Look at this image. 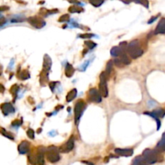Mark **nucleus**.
Returning a JSON list of instances; mask_svg holds the SVG:
<instances>
[{"instance_id":"47","label":"nucleus","mask_w":165,"mask_h":165,"mask_svg":"<svg viewBox=\"0 0 165 165\" xmlns=\"http://www.w3.org/2000/svg\"><path fill=\"white\" fill-rule=\"evenodd\" d=\"M40 132H41V128H40V129L37 130V133H38V134H40Z\"/></svg>"},{"instance_id":"18","label":"nucleus","mask_w":165,"mask_h":165,"mask_svg":"<svg viewBox=\"0 0 165 165\" xmlns=\"http://www.w3.org/2000/svg\"><path fill=\"white\" fill-rule=\"evenodd\" d=\"M119 59L123 63V65H130V63H131V59L130 58V56H128V55L126 53V51H122L120 54H119Z\"/></svg>"},{"instance_id":"26","label":"nucleus","mask_w":165,"mask_h":165,"mask_svg":"<svg viewBox=\"0 0 165 165\" xmlns=\"http://www.w3.org/2000/svg\"><path fill=\"white\" fill-rule=\"evenodd\" d=\"M0 134L3 135V136L7 137V138H8L9 139H11V140H15V138H14L13 135H12L11 133L7 132L4 128H3V127H0Z\"/></svg>"},{"instance_id":"12","label":"nucleus","mask_w":165,"mask_h":165,"mask_svg":"<svg viewBox=\"0 0 165 165\" xmlns=\"http://www.w3.org/2000/svg\"><path fill=\"white\" fill-rule=\"evenodd\" d=\"M133 149L129 148H115L114 149V153L117 154L119 156H125V157H129L133 155Z\"/></svg>"},{"instance_id":"19","label":"nucleus","mask_w":165,"mask_h":165,"mask_svg":"<svg viewBox=\"0 0 165 165\" xmlns=\"http://www.w3.org/2000/svg\"><path fill=\"white\" fill-rule=\"evenodd\" d=\"M75 73V69L73 68V66L71 64H67L65 66V74L67 77H72L73 76V74Z\"/></svg>"},{"instance_id":"35","label":"nucleus","mask_w":165,"mask_h":165,"mask_svg":"<svg viewBox=\"0 0 165 165\" xmlns=\"http://www.w3.org/2000/svg\"><path fill=\"white\" fill-rule=\"evenodd\" d=\"M23 123V121L21 119H15L13 122H11V126L14 127H19L20 125H22Z\"/></svg>"},{"instance_id":"21","label":"nucleus","mask_w":165,"mask_h":165,"mask_svg":"<svg viewBox=\"0 0 165 165\" xmlns=\"http://www.w3.org/2000/svg\"><path fill=\"white\" fill-rule=\"evenodd\" d=\"M19 86L17 84H14L11 87V89H10V93H11L12 96L14 97V102H15V99H16L17 94H18V92H19Z\"/></svg>"},{"instance_id":"37","label":"nucleus","mask_w":165,"mask_h":165,"mask_svg":"<svg viewBox=\"0 0 165 165\" xmlns=\"http://www.w3.org/2000/svg\"><path fill=\"white\" fill-rule=\"evenodd\" d=\"M58 83L57 81H50L49 83V87H50V89H51L52 92H54V89L56 88V85Z\"/></svg>"},{"instance_id":"44","label":"nucleus","mask_w":165,"mask_h":165,"mask_svg":"<svg viewBox=\"0 0 165 165\" xmlns=\"http://www.w3.org/2000/svg\"><path fill=\"white\" fill-rule=\"evenodd\" d=\"M122 2H123L124 3H126V4H129V3H130L131 2H133V0H121Z\"/></svg>"},{"instance_id":"41","label":"nucleus","mask_w":165,"mask_h":165,"mask_svg":"<svg viewBox=\"0 0 165 165\" xmlns=\"http://www.w3.org/2000/svg\"><path fill=\"white\" fill-rule=\"evenodd\" d=\"M69 2H70L71 3H74V4H76V5H80V4H81L80 2H78L77 0H69Z\"/></svg>"},{"instance_id":"31","label":"nucleus","mask_w":165,"mask_h":165,"mask_svg":"<svg viewBox=\"0 0 165 165\" xmlns=\"http://www.w3.org/2000/svg\"><path fill=\"white\" fill-rule=\"evenodd\" d=\"M133 2H136L137 3H139L141 5H143L144 7H145L146 8H148L149 7V3L147 0H133Z\"/></svg>"},{"instance_id":"2","label":"nucleus","mask_w":165,"mask_h":165,"mask_svg":"<svg viewBox=\"0 0 165 165\" xmlns=\"http://www.w3.org/2000/svg\"><path fill=\"white\" fill-rule=\"evenodd\" d=\"M45 156L49 162L52 163V164L58 162L60 159L59 148H57L54 145L48 147L46 148V152H45Z\"/></svg>"},{"instance_id":"5","label":"nucleus","mask_w":165,"mask_h":165,"mask_svg":"<svg viewBox=\"0 0 165 165\" xmlns=\"http://www.w3.org/2000/svg\"><path fill=\"white\" fill-rule=\"evenodd\" d=\"M107 78L108 77L106 75V72H102L100 74V82H99V92H100L102 97H108V88H107Z\"/></svg>"},{"instance_id":"29","label":"nucleus","mask_w":165,"mask_h":165,"mask_svg":"<svg viewBox=\"0 0 165 165\" xmlns=\"http://www.w3.org/2000/svg\"><path fill=\"white\" fill-rule=\"evenodd\" d=\"M69 15L68 14H65V15H63L61 16L60 17L59 19H58V22L60 23H65V22H69Z\"/></svg>"},{"instance_id":"3","label":"nucleus","mask_w":165,"mask_h":165,"mask_svg":"<svg viewBox=\"0 0 165 165\" xmlns=\"http://www.w3.org/2000/svg\"><path fill=\"white\" fill-rule=\"evenodd\" d=\"M142 155L144 157L146 164H152L158 162L160 159L159 152H155V150H152V149H145Z\"/></svg>"},{"instance_id":"20","label":"nucleus","mask_w":165,"mask_h":165,"mask_svg":"<svg viewBox=\"0 0 165 165\" xmlns=\"http://www.w3.org/2000/svg\"><path fill=\"white\" fill-rule=\"evenodd\" d=\"M77 89H71L70 91L67 94V96H66V101H67L68 102H72V101L77 97Z\"/></svg>"},{"instance_id":"40","label":"nucleus","mask_w":165,"mask_h":165,"mask_svg":"<svg viewBox=\"0 0 165 165\" xmlns=\"http://www.w3.org/2000/svg\"><path fill=\"white\" fill-rule=\"evenodd\" d=\"M157 18H158V17H157V16H154V17H152V19H150V20H149V21L147 22V24H152V23H153V22H154L155 20V19H157Z\"/></svg>"},{"instance_id":"13","label":"nucleus","mask_w":165,"mask_h":165,"mask_svg":"<svg viewBox=\"0 0 165 165\" xmlns=\"http://www.w3.org/2000/svg\"><path fill=\"white\" fill-rule=\"evenodd\" d=\"M144 114L152 117L155 119H160V118H163V117L165 116V110L163 109H157V110H155L152 112H144Z\"/></svg>"},{"instance_id":"9","label":"nucleus","mask_w":165,"mask_h":165,"mask_svg":"<svg viewBox=\"0 0 165 165\" xmlns=\"http://www.w3.org/2000/svg\"><path fill=\"white\" fill-rule=\"evenodd\" d=\"M46 152V147L41 145L36 148V164H44V155Z\"/></svg>"},{"instance_id":"39","label":"nucleus","mask_w":165,"mask_h":165,"mask_svg":"<svg viewBox=\"0 0 165 165\" xmlns=\"http://www.w3.org/2000/svg\"><path fill=\"white\" fill-rule=\"evenodd\" d=\"M10 7H7V6H1L0 7V11H8Z\"/></svg>"},{"instance_id":"30","label":"nucleus","mask_w":165,"mask_h":165,"mask_svg":"<svg viewBox=\"0 0 165 165\" xmlns=\"http://www.w3.org/2000/svg\"><path fill=\"white\" fill-rule=\"evenodd\" d=\"M89 1L94 7H100L104 2V0H89Z\"/></svg>"},{"instance_id":"43","label":"nucleus","mask_w":165,"mask_h":165,"mask_svg":"<svg viewBox=\"0 0 165 165\" xmlns=\"http://www.w3.org/2000/svg\"><path fill=\"white\" fill-rule=\"evenodd\" d=\"M27 100H28L29 103H31V104H34V103H35V102H34V100H33L32 97H27Z\"/></svg>"},{"instance_id":"23","label":"nucleus","mask_w":165,"mask_h":165,"mask_svg":"<svg viewBox=\"0 0 165 165\" xmlns=\"http://www.w3.org/2000/svg\"><path fill=\"white\" fill-rule=\"evenodd\" d=\"M157 149L160 152H165V132L163 134L162 138L157 144Z\"/></svg>"},{"instance_id":"45","label":"nucleus","mask_w":165,"mask_h":165,"mask_svg":"<svg viewBox=\"0 0 165 165\" xmlns=\"http://www.w3.org/2000/svg\"><path fill=\"white\" fill-rule=\"evenodd\" d=\"M2 73H3V66L0 65V76L2 75Z\"/></svg>"},{"instance_id":"4","label":"nucleus","mask_w":165,"mask_h":165,"mask_svg":"<svg viewBox=\"0 0 165 165\" xmlns=\"http://www.w3.org/2000/svg\"><path fill=\"white\" fill-rule=\"evenodd\" d=\"M86 109V103L83 100H78L75 104L74 107V119H75V123L76 125L79 124L80 119L83 114L85 110Z\"/></svg>"},{"instance_id":"33","label":"nucleus","mask_w":165,"mask_h":165,"mask_svg":"<svg viewBox=\"0 0 165 165\" xmlns=\"http://www.w3.org/2000/svg\"><path fill=\"white\" fill-rule=\"evenodd\" d=\"M85 45L88 47V49H93L94 47H96L97 44H96L94 42H93V41H87L85 42Z\"/></svg>"},{"instance_id":"17","label":"nucleus","mask_w":165,"mask_h":165,"mask_svg":"<svg viewBox=\"0 0 165 165\" xmlns=\"http://www.w3.org/2000/svg\"><path fill=\"white\" fill-rule=\"evenodd\" d=\"M30 73L29 71L27 69H24V70H20V69L19 68V70H18V73H17V77L19 79V80H22V81H24V80H27V79L30 78Z\"/></svg>"},{"instance_id":"32","label":"nucleus","mask_w":165,"mask_h":165,"mask_svg":"<svg viewBox=\"0 0 165 165\" xmlns=\"http://www.w3.org/2000/svg\"><path fill=\"white\" fill-rule=\"evenodd\" d=\"M79 38L81 39H89L92 38L94 36H95L94 34H92V33H85V34H81V35H78Z\"/></svg>"},{"instance_id":"7","label":"nucleus","mask_w":165,"mask_h":165,"mask_svg":"<svg viewBox=\"0 0 165 165\" xmlns=\"http://www.w3.org/2000/svg\"><path fill=\"white\" fill-rule=\"evenodd\" d=\"M102 97L100 92L97 89L91 88L89 90V93H88V99L91 102L100 103L102 102Z\"/></svg>"},{"instance_id":"11","label":"nucleus","mask_w":165,"mask_h":165,"mask_svg":"<svg viewBox=\"0 0 165 165\" xmlns=\"http://www.w3.org/2000/svg\"><path fill=\"white\" fill-rule=\"evenodd\" d=\"M30 147H31V144L28 141L24 140L19 144L18 146V151H19V154L24 155L27 154V152H29Z\"/></svg>"},{"instance_id":"8","label":"nucleus","mask_w":165,"mask_h":165,"mask_svg":"<svg viewBox=\"0 0 165 165\" xmlns=\"http://www.w3.org/2000/svg\"><path fill=\"white\" fill-rule=\"evenodd\" d=\"M73 147H74V137L72 136L65 144L60 147L59 152L61 153H69L73 150Z\"/></svg>"},{"instance_id":"27","label":"nucleus","mask_w":165,"mask_h":165,"mask_svg":"<svg viewBox=\"0 0 165 165\" xmlns=\"http://www.w3.org/2000/svg\"><path fill=\"white\" fill-rule=\"evenodd\" d=\"M113 65H114V62H113V60H109L107 64H106V73L107 77H109L110 75L111 72L113 70Z\"/></svg>"},{"instance_id":"10","label":"nucleus","mask_w":165,"mask_h":165,"mask_svg":"<svg viewBox=\"0 0 165 165\" xmlns=\"http://www.w3.org/2000/svg\"><path fill=\"white\" fill-rule=\"evenodd\" d=\"M0 109H1V110L3 112V114L6 115V116L8 115L9 114H13L15 111L14 106H12V104L10 102H4L3 104H1Z\"/></svg>"},{"instance_id":"38","label":"nucleus","mask_w":165,"mask_h":165,"mask_svg":"<svg viewBox=\"0 0 165 165\" xmlns=\"http://www.w3.org/2000/svg\"><path fill=\"white\" fill-rule=\"evenodd\" d=\"M59 12L58 9H53V10H48L47 11L46 15L45 16H48V15H54V14H57Z\"/></svg>"},{"instance_id":"22","label":"nucleus","mask_w":165,"mask_h":165,"mask_svg":"<svg viewBox=\"0 0 165 165\" xmlns=\"http://www.w3.org/2000/svg\"><path fill=\"white\" fill-rule=\"evenodd\" d=\"M122 51H124V49H121L120 47H118V46L113 47L110 50V54L111 56H113V57H119V54H120ZM125 51H126V50H125Z\"/></svg>"},{"instance_id":"36","label":"nucleus","mask_w":165,"mask_h":165,"mask_svg":"<svg viewBox=\"0 0 165 165\" xmlns=\"http://www.w3.org/2000/svg\"><path fill=\"white\" fill-rule=\"evenodd\" d=\"M27 137L31 139H34L35 138V131L32 130V129H28L27 130Z\"/></svg>"},{"instance_id":"14","label":"nucleus","mask_w":165,"mask_h":165,"mask_svg":"<svg viewBox=\"0 0 165 165\" xmlns=\"http://www.w3.org/2000/svg\"><path fill=\"white\" fill-rule=\"evenodd\" d=\"M49 81V72L42 69L40 73V84L41 86H46Z\"/></svg>"},{"instance_id":"34","label":"nucleus","mask_w":165,"mask_h":165,"mask_svg":"<svg viewBox=\"0 0 165 165\" xmlns=\"http://www.w3.org/2000/svg\"><path fill=\"white\" fill-rule=\"evenodd\" d=\"M113 62H114V65H116L117 67H119V68H122L124 65H123V63L120 60L119 58H115V59L113 60Z\"/></svg>"},{"instance_id":"24","label":"nucleus","mask_w":165,"mask_h":165,"mask_svg":"<svg viewBox=\"0 0 165 165\" xmlns=\"http://www.w3.org/2000/svg\"><path fill=\"white\" fill-rule=\"evenodd\" d=\"M69 11L70 13H81L84 11V9L82 7H80L77 5H73L71 6L70 7H69Z\"/></svg>"},{"instance_id":"28","label":"nucleus","mask_w":165,"mask_h":165,"mask_svg":"<svg viewBox=\"0 0 165 165\" xmlns=\"http://www.w3.org/2000/svg\"><path fill=\"white\" fill-rule=\"evenodd\" d=\"M28 163L31 164H36V152L35 153H30L27 156Z\"/></svg>"},{"instance_id":"1","label":"nucleus","mask_w":165,"mask_h":165,"mask_svg":"<svg viewBox=\"0 0 165 165\" xmlns=\"http://www.w3.org/2000/svg\"><path fill=\"white\" fill-rule=\"evenodd\" d=\"M126 51L132 59H137L144 54V50L141 49L140 43L138 40H135L127 44Z\"/></svg>"},{"instance_id":"16","label":"nucleus","mask_w":165,"mask_h":165,"mask_svg":"<svg viewBox=\"0 0 165 165\" xmlns=\"http://www.w3.org/2000/svg\"><path fill=\"white\" fill-rule=\"evenodd\" d=\"M154 34H165V18H162L155 30Z\"/></svg>"},{"instance_id":"6","label":"nucleus","mask_w":165,"mask_h":165,"mask_svg":"<svg viewBox=\"0 0 165 165\" xmlns=\"http://www.w3.org/2000/svg\"><path fill=\"white\" fill-rule=\"evenodd\" d=\"M27 22L36 29H41L45 26V21L43 18L39 16H32L27 19Z\"/></svg>"},{"instance_id":"15","label":"nucleus","mask_w":165,"mask_h":165,"mask_svg":"<svg viewBox=\"0 0 165 165\" xmlns=\"http://www.w3.org/2000/svg\"><path fill=\"white\" fill-rule=\"evenodd\" d=\"M52 67V59L48 54H45L43 56V70L49 72Z\"/></svg>"},{"instance_id":"46","label":"nucleus","mask_w":165,"mask_h":165,"mask_svg":"<svg viewBox=\"0 0 165 165\" xmlns=\"http://www.w3.org/2000/svg\"><path fill=\"white\" fill-rule=\"evenodd\" d=\"M105 159H106V160H104V162L107 163V162H109V159H110V157H106Z\"/></svg>"},{"instance_id":"25","label":"nucleus","mask_w":165,"mask_h":165,"mask_svg":"<svg viewBox=\"0 0 165 165\" xmlns=\"http://www.w3.org/2000/svg\"><path fill=\"white\" fill-rule=\"evenodd\" d=\"M132 164L135 165H141L145 164L146 162H145V160H144L143 155H138V156H136V158L134 159Z\"/></svg>"},{"instance_id":"42","label":"nucleus","mask_w":165,"mask_h":165,"mask_svg":"<svg viewBox=\"0 0 165 165\" xmlns=\"http://www.w3.org/2000/svg\"><path fill=\"white\" fill-rule=\"evenodd\" d=\"M4 91H5V87L3 86V85L0 84V93H1V94H3Z\"/></svg>"}]
</instances>
